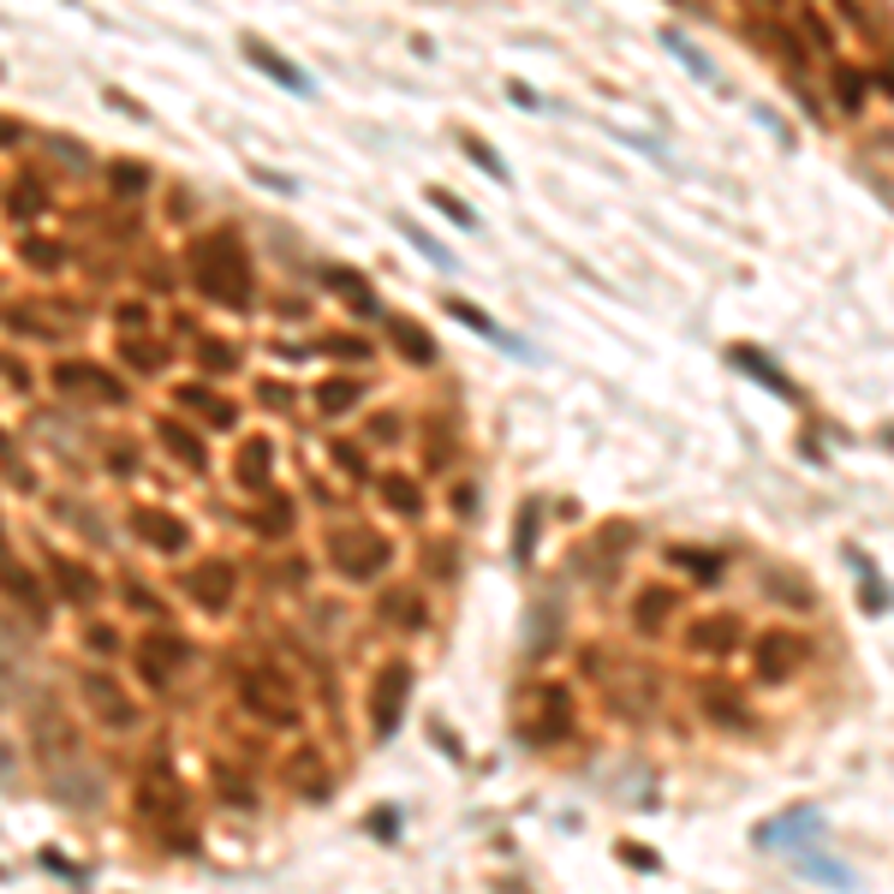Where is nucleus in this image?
I'll return each mask as SVG.
<instances>
[{
    "label": "nucleus",
    "instance_id": "nucleus-1",
    "mask_svg": "<svg viewBox=\"0 0 894 894\" xmlns=\"http://www.w3.org/2000/svg\"><path fill=\"white\" fill-rule=\"evenodd\" d=\"M191 287L197 299L221 304V311H245L251 304V257L233 233H203L191 245Z\"/></svg>",
    "mask_w": 894,
    "mask_h": 894
},
{
    "label": "nucleus",
    "instance_id": "nucleus-2",
    "mask_svg": "<svg viewBox=\"0 0 894 894\" xmlns=\"http://www.w3.org/2000/svg\"><path fill=\"white\" fill-rule=\"evenodd\" d=\"M328 560H335V572L347 584H370V579H382V567L394 560V543L382 531H340L335 543H328Z\"/></svg>",
    "mask_w": 894,
    "mask_h": 894
},
{
    "label": "nucleus",
    "instance_id": "nucleus-3",
    "mask_svg": "<svg viewBox=\"0 0 894 894\" xmlns=\"http://www.w3.org/2000/svg\"><path fill=\"white\" fill-rule=\"evenodd\" d=\"M239 704L268 727H299V698H292V686L280 680L275 668H245L239 674Z\"/></svg>",
    "mask_w": 894,
    "mask_h": 894
},
{
    "label": "nucleus",
    "instance_id": "nucleus-4",
    "mask_svg": "<svg viewBox=\"0 0 894 894\" xmlns=\"http://www.w3.org/2000/svg\"><path fill=\"white\" fill-rule=\"evenodd\" d=\"M805 656H811V644H805L799 632L770 626V632H758V644H751V674H758V686H787L805 668Z\"/></svg>",
    "mask_w": 894,
    "mask_h": 894
},
{
    "label": "nucleus",
    "instance_id": "nucleus-5",
    "mask_svg": "<svg viewBox=\"0 0 894 894\" xmlns=\"http://www.w3.org/2000/svg\"><path fill=\"white\" fill-rule=\"evenodd\" d=\"M191 644L179 632H168V626H156V632L137 644V680L149 686V692H168V686L179 680V668H185Z\"/></svg>",
    "mask_w": 894,
    "mask_h": 894
},
{
    "label": "nucleus",
    "instance_id": "nucleus-6",
    "mask_svg": "<svg viewBox=\"0 0 894 894\" xmlns=\"http://www.w3.org/2000/svg\"><path fill=\"white\" fill-rule=\"evenodd\" d=\"M233 591H239V567L227 555H203L197 567L185 572V596L203 608V615H227Z\"/></svg>",
    "mask_w": 894,
    "mask_h": 894
},
{
    "label": "nucleus",
    "instance_id": "nucleus-7",
    "mask_svg": "<svg viewBox=\"0 0 894 894\" xmlns=\"http://www.w3.org/2000/svg\"><path fill=\"white\" fill-rule=\"evenodd\" d=\"M84 710L96 715L101 734H132L137 727V704L125 698L120 680H108V674H84Z\"/></svg>",
    "mask_w": 894,
    "mask_h": 894
},
{
    "label": "nucleus",
    "instance_id": "nucleus-8",
    "mask_svg": "<svg viewBox=\"0 0 894 894\" xmlns=\"http://www.w3.org/2000/svg\"><path fill=\"white\" fill-rule=\"evenodd\" d=\"M406 692H412V668H406V662H388V668L376 674V692H370V722H376V734H394V727H400Z\"/></svg>",
    "mask_w": 894,
    "mask_h": 894
},
{
    "label": "nucleus",
    "instance_id": "nucleus-9",
    "mask_svg": "<svg viewBox=\"0 0 894 894\" xmlns=\"http://www.w3.org/2000/svg\"><path fill=\"white\" fill-rule=\"evenodd\" d=\"M698 710H704L722 734H746L751 727V704H746V692H739L734 680H704L698 686Z\"/></svg>",
    "mask_w": 894,
    "mask_h": 894
},
{
    "label": "nucleus",
    "instance_id": "nucleus-10",
    "mask_svg": "<svg viewBox=\"0 0 894 894\" xmlns=\"http://www.w3.org/2000/svg\"><path fill=\"white\" fill-rule=\"evenodd\" d=\"M55 388L60 394H89V400H101V406H120L125 400L120 382H113L108 370L84 364V358H60V364H55Z\"/></svg>",
    "mask_w": 894,
    "mask_h": 894
},
{
    "label": "nucleus",
    "instance_id": "nucleus-11",
    "mask_svg": "<svg viewBox=\"0 0 894 894\" xmlns=\"http://www.w3.org/2000/svg\"><path fill=\"white\" fill-rule=\"evenodd\" d=\"M739 638H746V626H739V615H704V620H692L686 626V650L692 656H734L739 650Z\"/></svg>",
    "mask_w": 894,
    "mask_h": 894
},
{
    "label": "nucleus",
    "instance_id": "nucleus-12",
    "mask_svg": "<svg viewBox=\"0 0 894 894\" xmlns=\"http://www.w3.org/2000/svg\"><path fill=\"white\" fill-rule=\"evenodd\" d=\"M674 608H680V591H668V584H638V596H632V632L638 638H662L668 632V620H674Z\"/></svg>",
    "mask_w": 894,
    "mask_h": 894
},
{
    "label": "nucleus",
    "instance_id": "nucleus-13",
    "mask_svg": "<svg viewBox=\"0 0 894 894\" xmlns=\"http://www.w3.org/2000/svg\"><path fill=\"white\" fill-rule=\"evenodd\" d=\"M382 335H388V347L406 358V364H436V335H430L424 323H412V316H394V311H382Z\"/></svg>",
    "mask_w": 894,
    "mask_h": 894
},
{
    "label": "nucleus",
    "instance_id": "nucleus-14",
    "mask_svg": "<svg viewBox=\"0 0 894 894\" xmlns=\"http://www.w3.org/2000/svg\"><path fill=\"white\" fill-rule=\"evenodd\" d=\"M132 531L144 536L149 548H161V555H179V548L191 543V525L179 514H168V507H137L132 514Z\"/></svg>",
    "mask_w": 894,
    "mask_h": 894
},
{
    "label": "nucleus",
    "instance_id": "nucleus-15",
    "mask_svg": "<svg viewBox=\"0 0 894 894\" xmlns=\"http://www.w3.org/2000/svg\"><path fill=\"white\" fill-rule=\"evenodd\" d=\"M268 478H275V442L251 436V442L233 454V483H239V490H251V495H263Z\"/></svg>",
    "mask_w": 894,
    "mask_h": 894
},
{
    "label": "nucleus",
    "instance_id": "nucleus-16",
    "mask_svg": "<svg viewBox=\"0 0 894 894\" xmlns=\"http://www.w3.org/2000/svg\"><path fill=\"white\" fill-rule=\"evenodd\" d=\"M751 36H758V48H763V55H775L787 72H799L805 60H811V48H805V43H799L794 31H787L782 19H758V24H751Z\"/></svg>",
    "mask_w": 894,
    "mask_h": 894
},
{
    "label": "nucleus",
    "instance_id": "nucleus-17",
    "mask_svg": "<svg viewBox=\"0 0 894 894\" xmlns=\"http://www.w3.org/2000/svg\"><path fill=\"white\" fill-rule=\"evenodd\" d=\"M763 596L782 603V608H799V615H811V608H817V591L799 579L794 567H763Z\"/></svg>",
    "mask_w": 894,
    "mask_h": 894
},
{
    "label": "nucleus",
    "instance_id": "nucleus-18",
    "mask_svg": "<svg viewBox=\"0 0 894 894\" xmlns=\"http://www.w3.org/2000/svg\"><path fill=\"white\" fill-rule=\"evenodd\" d=\"M668 567H674V572H686L692 584H710V591H715V584H722V572H727V560L715 555V548L674 543V548H668Z\"/></svg>",
    "mask_w": 894,
    "mask_h": 894
},
{
    "label": "nucleus",
    "instance_id": "nucleus-19",
    "mask_svg": "<svg viewBox=\"0 0 894 894\" xmlns=\"http://www.w3.org/2000/svg\"><path fill=\"white\" fill-rule=\"evenodd\" d=\"M817 829H823V817H817L811 805H799V811H787V817H775V823L758 829V847H794V841H805V835L817 841Z\"/></svg>",
    "mask_w": 894,
    "mask_h": 894
},
{
    "label": "nucleus",
    "instance_id": "nucleus-20",
    "mask_svg": "<svg viewBox=\"0 0 894 894\" xmlns=\"http://www.w3.org/2000/svg\"><path fill=\"white\" fill-rule=\"evenodd\" d=\"M829 89H835L841 113H865V101H871V78L853 60H829Z\"/></svg>",
    "mask_w": 894,
    "mask_h": 894
},
{
    "label": "nucleus",
    "instance_id": "nucleus-21",
    "mask_svg": "<svg viewBox=\"0 0 894 894\" xmlns=\"http://www.w3.org/2000/svg\"><path fill=\"white\" fill-rule=\"evenodd\" d=\"M173 400L185 406V412H197V418H203V424H209V430H233V418H239L233 406H227V400H221V394H215V388H203V382H185V388H179Z\"/></svg>",
    "mask_w": 894,
    "mask_h": 894
},
{
    "label": "nucleus",
    "instance_id": "nucleus-22",
    "mask_svg": "<svg viewBox=\"0 0 894 894\" xmlns=\"http://www.w3.org/2000/svg\"><path fill=\"white\" fill-rule=\"evenodd\" d=\"M245 55L257 60V67H263V72H268V78H275V84H287L292 96H311V78H304V72L292 67L287 55H275V48H268L263 36H245Z\"/></svg>",
    "mask_w": 894,
    "mask_h": 894
},
{
    "label": "nucleus",
    "instance_id": "nucleus-23",
    "mask_svg": "<svg viewBox=\"0 0 894 894\" xmlns=\"http://www.w3.org/2000/svg\"><path fill=\"white\" fill-rule=\"evenodd\" d=\"M48 572H55V584H60V596H67V603H89V596L101 591V579L89 567H78L72 555H48Z\"/></svg>",
    "mask_w": 894,
    "mask_h": 894
},
{
    "label": "nucleus",
    "instance_id": "nucleus-24",
    "mask_svg": "<svg viewBox=\"0 0 894 894\" xmlns=\"http://www.w3.org/2000/svg\"><path fill=\"white\" fill-rule=\"evenodd\" d=\"M572 704H567V692L560 686H543V722H531V734L543 739V746H555V739H567L572 734Z\"/></svg>",
    "mask_w": 894,
    "mask_h": 894
},
{
    "label": "nucleus",
    "instance_id": "nucleus-25",
    "mask_svg": "<svg viewBox=\"0 0 894 894\" xmlns=\"http://www.w3.org/2000/svg\"><path fill=\"white\" fill-rule=\"evenodd\" d=\"M156 436H161V447H168L173 459H185L191 471L203 466V436H197V430H185L179 418H161V424H156Z\"/></svg>",
    "mask_w": 894,
    "mask_h": 894
},
{
    "label": "nucleus",
    "instance_id": "nucleus-26",
    "mask_svg": "<svg viewBox=\"0 0 894 894\" xmlns=\"http://www.w3.org/2000/svg\"><path fill=\"white\" fill-rule=\"evenodd\" d=\"M382 502H388L400 519H418V514H424V490H418L412 478H400V471H382Z\"/></svg>",
    "mask_w": 894,
    "mask_h": 894
},
{
    "label": "nucleus",
    "instance_id": "nucleus-27",
    "mask_svg": "<svg viewBox=\"0 0 894 894\" xmlns=\"http://www.w3.org/2000/svg\"><path fill=\"white\" fill-rule=\"evenodd\" d=\"M328 287L335 292H347L352 299V311L358 316H382V304H376V292H370V280L358 275V268H328Z\"/></svg>",
    "mask_w": 894,
    "mask_h": 894
},
{
    "label": "nucleus",
    "instance_id": "nucleus-28",
    "mask_svg": "<svg viewBox=\"0 0 894 894\" xmlns=\"http://www.w3.org/2000/svg\"><path fill=\"white\" fill-rule=\"evenodd\" d=\"M734 364H739V370H746V376H758V382H770V388H775V394H782V400H799V388H794V382H787V376H782V370H775V364H770V358H758V347H734Z\"/></svg>",
    "mask_w": 894,
    "mask_h": 894
},
{
    "label": "nucleus",
    "instance_id": "nucleus-29",
    "mask_svg": "<svg viewBox=\"0 0 894 894\" xmlns=\"http://www.w3.org/2000/svg\"><path fill=\"white\" fill-rule=\"evenodd\" d=\"M7 209L19 215V221H31V215H43V209H48V185H43V179H31V173H24V179H12V191H7Z\"/></svg>",
    "mask_w": 894,
    "mask_h": 894
},
{
    "label": "nucleus",
    "instance_id": "nucleus-30",
    "mask_svg": "<svg viewBox=\"0 0 894 894\" xmlns=\"http://www.w3.org/2000/svg\"><path fill=\"white\" fill-rule=\"evenodd\" d=\"M316 406H323L328 418H335V412H352V406H358V382H347V376H328L323 388H316Z\"/></svg>",
    "mask_w": 894,
    "mask_h": 894
},
{
    "label": "nucleus",
    "instance_id": "nucleus-31",
    "mask_svg": "<svg viewBox=\"0 0 894 894\" xmlns=\"http://www.w3.org/2000/svg\"><path fill=\"white\" fill-rule=\"evenodd\" d=\"M120 352H125V364H132V370H144V376H156V370L168 364V352H161L156 340H125Z\"/></svg>",
    "mask_w": 894,
    "mask_h": 894
},
{
    "label": "nucleus",
    "instance_id": "nucleus-32",
    "mask_svg": "<svg viewBox=\"0 0 894 894\" xmlns=\"http://www.w3.org/2000/svg\"><path fill=\"white\" fill-rule=\"evenodd\" d=\"M179 799V787H173V775H149L144 787H137V805L144 811H168V805Z\"/></svg>",
    "mask_w": 894,
    "mask_h": 894
},
{
    "label": "nucleus",
    "instance_id": "nucleus-33",
    "mask_svg": "<svg viewBox=\"0 0 894 894\" xmlns=\"http://www.w3.org/2000/svg\"><path fill=\"white\" fill-rule=\"evenodd\" d=\"M447 311H454V316H459V323H466V328H478V335H490V340H502V347H514V340H507L502 328H495L490 316L478 311V304H466V299H447Z\"/></svg>",
    "mask_w": 894,
    "mask_h": 894
},
{
    "label": "nucleus",
    "instance_id": "nucleus-34",
    "mask_svg": "<svg viewBox=\"0 0 894 894\" xmlns=\"http://www.w3.org/2000/svg\"><path fill=\"white\" fill-rule=\"evenodd\" d=\"M799 36H805L811 48H823V55H835V31H829V19H823V12H811V7H805V12H799Z\"/></svg>",
    "mask_w": 894,
    "mask_h": 894
},
{
    "label": "nucleus",
    "instance_id": "nucleus-35",
    "mask_svg": "<svg viewBox=\"0 0 894 894\" xmlns=\"http://www.w3.org/2000/svg\"><path fill=\"white\" fill-rule=\"evenodd\" d=\"M466 149H471V161H478V168H483V173H490V179H495V185H507V179H514V173H507V161H502V156H495V149H490V144H483V137H466Z\"/></svg>",
    "mask_w": 894,
    "mask_h": 894
},
{
    "label": "nucleus",
    "instance_id": "nucleus-36",
    "mask_svg": "<svg viewBox=\"0 0 894 894\" xmlns=\"http://www.w3.org/2000/svg\"><path fill=\"white\" fill-rule=\"evenodd\" d=\"M430 203H436V209L447 215V221H459V227H478V215L466 209V203L454 197V191H442V185H430Z\"/></svg>",
    "mask_w": 894,
    "mask_h": 894
},
{
    "label": "nucleus",
    "instance_id": "nucleus-37",
    "mask_svg": "<svg viewBox=\"0 0 894 894\" xmlns=\"http://www.w3.org/2000/svg\"><path fill=\"white\" fill-rule=\"evenodd\" d=\"M323 352H328V358H347V364H358V358H370V347H364L358 335H328V340H323Z\"/></svg>",
    "mask_w": 894,
    "mask_h": 894
},
{
    "label": "nucleus",
    "instance_id": "nucleus-38",
    "mask_svg": "<svg viewBox=\"0 0 894 894\" xmlns=\"http://www.w3.org/2000/svg\"><path fill=\"white\" fill-rule=\"evenodd\" d=\"M400 233H406V239H412V245H418V251H424V257H430V263H436V268H454V257H447V251H442V245H436V239H430V233H418V227H412V221H400Z\"/></svg>",
    "mask_w": 894,
    "mask_h": 894
},
{
    "label": "nucleus",
    "instance_id": "nucleus-39",
    "mask_svg": "<svg viewBox=\"0 0 894 894\" xmlns=\"http://www.w3.org/2000/svg\"><path fill=\"white\" fill-rule=\"evenodd\" d=\"M662 43H668V48H674V55H680V60H686V67H692V72H698V78H715V72L704 67V55H698V48H692V43H686V36H674V31H668V36H662Z\"/></svg>",
    "mask_w": 894,
    "mask_h": 894
},
{
    "label": "nucleus",
    "instance_id": "nucleus-40",
    "mask_svg": "<svg viewBox=\"0 0 894 894\" xmlns=\"http://www.w3.org/2000/svg\"><path fill=\"white\" fill-rule=\"evenodd\" d=\"M24 263H31V268H55V263H60V245H43V239H31V245H24Z\"/></svg>",
    "mask_w": 894,
    "mask_h": 894
},
{
    "label": "nucleus",
    "instance_id": "nucleus-41",
    "mask_svg": "<svg viewBox=\"0 0 894 894\" xmlns=\"http://www.w3.org/2000/svg\"><path fill=\"white\" fill-rule=\"evenodd\" d=\"M335 459H340V471H347V478H364V459H358L352 442H335Z\"/></svg>",
    "mask_w": 894,
    "mask_h": 894
},
{
    "label": "nucleus",
    "instance_id": "nucleus-42",
    "mask_svg": "<svg viewBox=\"0 0 894 894\" xmlns=\"http://www.w3.org/2000/svg\"><path fill=\"white\" fill-rule=\"evenodd\" d=\"M125 603H132L137 615H161V603H156V596L144 591V584H125Z\"/></svg>",
    "mask_w": 894,
    "mask_h": 894
},
{
    "label": "nucleus",
    "instance_id": "nucleus-43",
    "mask_svg": "<svg viewBox=\"0 0 894 894\" xmlns=\"http://www.w3.org/2000/svg\"><path fill=\"white\" fill-rule=\"evenodd\" d=\"M113 185L120 191H149V173L144 168H113Z\"/></svg>",
    "mask_w": 894,
    "mask_h": 894
},
{
    "label": "nucleus",
    "instance_id": "nucleus-44",
    "mask_svg": "<svg viewBox=\"0 0 894 894\" xmlns=\"http://www.w3.org/2000/svg\"><path fill=\"white\" fill-rule=\"evenodd\" d=\"M203 364H209V370H227V364H233V347H221V340H209V347H203Z\"/></svg>",
    "mask_w": 894,
    "mask_h": 894
},
{
    "label": "nucleus",
    "instance_id": "nucleus-45",
    "mask_svg": "<svg viewBox=\"0 0 894 894\" xmlns=\"http://www.w3.org/2000/svg\"><path fill=\"white\" fill-rule=\"evenodd\" d=\"M84 644H89V650H113V626H89Z\"/></svg>",
    "mask_w": 894,
    "mask_h": 894
},
{
    "label": "nucleus",
    "instance_id": "nucleus-46",
    "mask_svg": "<svg viewBox=\"0 0 894 894\" xmlns=\"http://www.w3.org/2000/svg\"><path fill=\"white\" fill-rule=\"evenodd\" d=\"M531 536H536V514H519V555H531Z\"/></svg>",
    "mask_w": 894,
    "mask_h": 894
},
{
    "label": "nucleus",
    "instance_id": "nucleus-47",
    "mask_svg": "<svg viewBox=\"0 0 894 894\" xmlns=\"http://www.w3.org/2000/svg\"><path fill=\"white\" fill-rule=\"evenodd\" d=\"M263 400H268V406H287L292 388H280V382H263Z\"/></svg>",
    "mask_w": 894,
    "mask_h": 894
},
{
    "label": "nucleus",
    "instance_id": "nucleus-48",
    "mask_svg": "<svg viewBox=\"0 0 894 894\" xmlns=\"http://www.w3.org/2000/svg\"><path fill=\"white\" fill-rule=\"evenodd\" d=\"M471 507H478V490H471V483H466V490H454V514H471Z\"/></svg>",
    "mask_w": 894,
    "mask_h": 894
},
{
    "label": "nucleus",
    "instance_id": "nucleus-49",
    "mask_svg": "<svg viewBox=\"0 0 894 894\" xmlns=\"http://www.w3.org/2000/svg\"><path fill=\"white\" fill-rule=\"evenodd\" d=\"M877 84H883V89H889V96H894V55L883 60V72H877Z\"/></svg>",
    "mask_w": 894,
    "mask_h": 894
},
{
    "label": "nucleus",
    "instance_id": "nucleus-50",
    "mask_svg": "<svg viewBox=\"0 0 894 894\" xmlns=\"http://www.w3.org/2000/svg\"><path fill=\"white\" fill-rule=\"evenodd\" d=\"M0 144H19V125L12 120H0Z\"/></svg>",
    "mask_w": 894,
    "mask_h": 894
},
{
    "label": "nucleus",
    "instance_id": "nucleus-51",
    "mask_svg": "<svg viewBox=\"0 0 894 894\" xmlns=\"http://www.w3.org/2000/svg\"><path fill=\"white\" fill-rule=\"evenodd\" d=\"M770 7H775V0H770Z\"/></svg>",
    "mask_w": 894,
    "mask_h": 894
}]
</instances>
